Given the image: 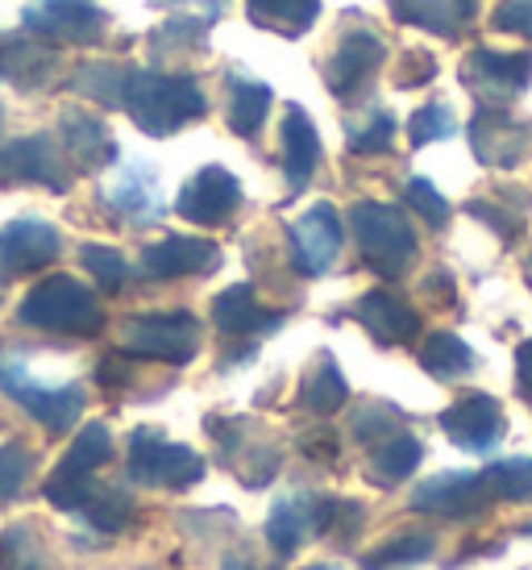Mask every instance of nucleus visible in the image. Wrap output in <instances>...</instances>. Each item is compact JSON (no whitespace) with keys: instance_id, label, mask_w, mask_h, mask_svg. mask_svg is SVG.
<instances>
[{"instance_id":"obj_6","label":"nucleus","mask_w":532,"mask_h":570,"mask_svg":"<svg viewBox=\"0 0 532 570\" xmlns=\"http://www.w3.org/2000/svg\"><path fill=\"white\" fill-rule=\"evenodd\" d=\"M0 387H4V396H13L50 433H63V429H71L83 416V387L79 383L50 387V383L33 380L21 363H0Z\"/></svg>"},{"instance_id":"obj_18","label":"nucleus","mask_w":532,"mask_h":570,"mask_svg":"<svg viewBox=\"0 0 532 570\" xmlns=\"http://www.w3.org/2000/svg\"><path fill=\"white\" fill-rule=\"evenodd\" d=\"M220 263V250L204 238H162L155 246H146L141 254V271L150 279H179V275H204Z\"/></svg>"},{"instance_id":"obj_36","label":"nucleus","mask_w":532,"mask_h":570,"mask_svg":"<svg viewBox=\"0 0 532 570\" xmlns=\"http://www.w3.org/2000/svg\"><path fill=\"white\" fill-rule=\"evenodd\" d=\"M0 567L4 570H47L42 546H38L30 524H13V529L0 538Z\"/></svg>"},{"instance_id":"obj_35","label":"nucleus","mask_w":532,"mask_h":570,"mask_svg":"<svg viewBox=\"0 0 532 570\" xmlns=\"http://www.w3.org/2000/svg\"><path fill=\"white\" fill-rule=\"evenodd\" d=\"M83 517H88V524H96V529L117 533V529H126L129 517H134V500L117 488H96L92 500L83 504Z\"/></svg>"},{"instance_id":"obj_27","label":"nucleus","mask_w":532,"mask_h":570,"mask_svg":"<svg viewBox=\"0 0 532 570\" xmlns=\"http://www.w3.org/2000/svg\"><path fill=\"white\" fill-rule=\"evenodd\" d=\"M421 366L428 371V375H437V380H445V383L462 380V375L474 371V350H470L457 333L437 330L421 342Z\"/></svg>"},{"instance_id":"obj_47","label":"nucleus","mask_w":532,"mask_h":570,"mask_svg":"<svg viewBox=\"0 0 532 570\" xmlns=\"http://www.w3.org/2000/svg\"><path fill=\"white\" fill-rule=\"evenodd\" d=\"M470 217H479V222H491L503 234V238L520 234V222H516V217H508V213H500L495 205H483V200H470Z\"/></svg>"},{"instance_id":"obj_32","label":"nucleus","mask_w":532,"mask_h":570,"mask_svg":"<svg viewBox=\"0 0 532 570\" xmlns=\"http://www.w3.org/2000/svg\"><path fill=\"white\" fill-rule=\"evenodd\" d=\"M109 459H112V433L92 421V425H83V433L71 442V450H67V459L59 462V466H63V471H79V475H92V471H100Z\"/></svg>"},{"instance_id":"obj_43","label":"nucleus","mask_w":532,"mask_h":570,"mask_svg":"<svg viewBox=\"0 0 532 570\" xmlns=\"http://www.w3.org/2000/svg\"><path fill=\"white\" fill-rule=\"evenodd\" d=\"M354 438L358 442H383L387 433H395L400 429V412L392 409V404H378V400H371V404H362L358 412H354Z\"/></svg>"},{"instance_id":"obj_50","label":"nucleus","mask_w":532,"mask_h":570,"mask_svg":"<svg viewBox=\"0 0 532 570\" xmlns=\"http://www.w3.org/2000/svg\"><path fill=\"white\" fill-rule=\"evenodd\" d=\"M150 4H184V0H150Z\"/></svg>"},{"instance_id":"obj_7","label":"nucleus","mask_w":532,"mask_h":570,"mask_svg":"<svg viewBox=\"0 0 532 570\" xmlns=\"http://www.w3.org/2000/svg\"><path fill=\"white\" fill-rule=\"evenodd\" d=\"M462 83L474 96H483V105H508L516 100L532 83V55H500V50H470L462 63Z\"/></svg>"},{"instance_id":"obj_37","label":"nucleus","mask_w":532,"mask_h":570,"mask_svg":"<svg viewBox=\"0 0 532 570\" xmlns=\"http://www.w3.org/2000/svg\"><path fill=\"white\" fill-rule=\"evenodd\" d=\"M79 263H83V271L92 275L100 287H109V292H117V287L126 284V254L112 250V246H100V242H88L83 250H79Z\"/></svg>"},{"instance_id":"obj_26","label":"nucleus","mask_w":532,"mask_h":570,"mask_svg":"<svg viewBox=\"0 0 532 570\" xmlns=\"http://www.w3.org/2000/svg\"><path fill=\"white\" fill-rule=\"evenodd\" d=\"M313 533V500L308 495H287L275 504L270 521H266V541L279 550L283 558L296 554L299 541Z\"/></svg>"},{"instance_id":"obj_29","label":"nucleus","mask_w":532,"mask_h":570,"mask_svg":"<svg viewBox=\"0 0 532 570\" xmlns=\"http://www.w3.org/2000/svg\"><path fill=\"white\" fill-rule=\"evenodd\" d=\"M424 459V445L416 438H392V442H378V450L371 454V479H375L378 488H392V483H404Z\"/></svg>"},{"instance_id":"obj_51","label":"nucleus","mask_w":532,"mask_h":570,"mask_svg":"<svg viewBox=\"0 0 532 570\" xmlns=\"http://www.w3.org/2000/svg\"><path fill=\"white\" fill-rule=\"evenodd\" d=\"M308 570H337V567H308Z\"/></svg>"},{"instance_id":"obj_38","label":"nucleus","mask_w":532,"mask_h":570,"mask_svg":"<svg viewBox=\"0 0 532 570\" xmlns=\"http://www.w3.org/2000/svg\"><path fill=\"white\" fill-rule=\"evenodd\" d=\"M454 134H457V121L450 105H424V109L412 112V126H407L412 146L441 142V138H454Z\"/></svg>"},{"instance_id":"obj_12","label":"nucleus","mask_w":532,"mask_h":570,"mask_svg":"<svg viewBox=\"0 0 532 570\" xmlns=\"http://www.w3.org/2000/svg\"><path fill=\"white\" fill-rule=\"evenodd\" d=\"M242 205V184L225 167H200L175 196V213L191 225H220L229 222Z\"/></svg>"},{"instance_id":"obj_2","label":"nucleus","mask_w":532,"mask_h":570,"mask_svg":"<svg viewBox=\"0 0 532 570\" xmlns=\"http://www.w3.org/2000/svg\"><path fill=\"white\" fill-rule=\"evenodd\" d=\"M349 229L358 238L366 267L383 279H400L416 258V229L404 217V208L383 200H358L349 208Z\"/></svg>"},{"instance_id":"obj_11","label":"nucleus","mask_w":532,"mask_h":570,"mask_svg":"<svg viewBox=\"0 0 532 570\" xmlns=\"http://www.w3.org/2000/svg\"><path fill=\"white\" fill-rule=\"evenodd\" d=\"M441 429L445 438L457 445V450H470V454H491L495 445L503 442V409L495 396H483V392H470L457 404L441 412Z\"/></svg>"},{"instance_id":"obj_15","label":"nucleus","mask_w":532,"mask_h":570,"mask_svg":"<svg viewBox=\"0 0 532 570\" xmlns=\"http://www.w3.org/2000/svg\"><path fill=\"white\" fill-rule=\"evenodd\" d=\"M470 146L486 167H516L532 150V129L512 121L500 105H483L470 121Z\"/></svg>"},{"instance_id":"obj_22","label":"nucleus","mask_w":532,"mask_h":570,"mask_svg":"<svg viewBox=\"0 0 532 570\" xmlns=\"http://www.w3.org/2000/svg\"><path fill=\"white\" fill-rule=\"evenodd\" d=\"M316 163H321V138H316V126L308 121V112L304 109H287V117H283V171H287L292 191L308 188Z\"/></svg>"},{"instance_id":"obj_3","label":"nucleus","mask_w":532,"mask_h":570,"mask_svg":"<svg viewBox=\"0 0 532 570\" xmlns=\"http://www.w3.org/2000/svg\"><path fill=\"white\" fill-rule=\"evenodd\" d=\"M17 321L30 330L71 333V337H92L105 330V313L88 287L71 275H50L33 287L30 296L17 308Z\"/></svg>"},{"instance_id":"obj_25","label":"nucleus","mask_w":532,"mask_h":570,"mask_svg":"<svg viewBox=\"0 0 532 570\" xmlns=\"http://www.w3.org/2000/svg\"><path fill=\"white\" fill-rule=\"evenodd\" d=\"M345 400H349V383L337 371L333 354H321L316 366L308 371L304 387H299V404L313 412V416H333L337 409H345Z\"/></svg>"},{"instance_id":"obj_17","label":"nucleus","mask_w":532,"mask_h":570,"mask_svg":"<svg viewBox=\"0 0 532 570\" xmlns=\"http://www.w3.org/2000/svg\"><path fill=\"white\" fill-rule=\"evenodd\" d=\"M354 317L366 325V333L383 342V346H407V342H416V333H421V317H416V308L407 301H400L395 292H366L358 304H354Z\"/></svg>"},{"instance_id":"obj_41","label":"nucleus","mask_w":532,"mask_h":570,"mask_svg":"<svg viewBox=\"0 0 532 570\" xmlns=\"http://www.w3.org/2000/svg\"><path fill=\"white\" fill-rule=\"evenodd\" d=\"M407 205L416 208V217H421L424 225H433V229H445V222H450V200L441 196L428 179H407Z\"/></svg>"},{"instance_id":"obj_44","label":"nucleus","mask_w":532,"mask_h":570,"mask_svg":"<svg viewBox=\"0 0 532 570\" xmlns=\"http://www.w3.org/2000/svg\"><path fill=\"white\" fill-rule=\"evenodd\" d=\"M121 80H126V71H112V67H83V71L76 76V88L96 96L100 105H121Z\"/></svg>"},{"instance_id":"obj_20","label":"nucleus","mask_w":532,"mask_h":570,"mask_svg":"<svg viewBox=\"0 0 532 570\" xmlns=\"http://www.w3.org/2000/svg\"><path fill=\"white\" fill-rule=\"evenodd\" d=\"M392 4L395 21L416 26V30L441 33V38H454L474 21L479 4L474 0H387Z\"/></svg>"},{"instance_id":"obj_21","label":"nucleus","mask_w":532,"mask_h":570,"mask_svg":"<svg viewBox=\"0 0 532 570\" xmlns=\"http://www.w3.org/2000/svg\"><path fill=\"white\" fill-rule=\"evenodd\" d=\"M59 134H63L67 155H71L83 171H96V167H105V163H117V142L109 138L105 121H96V117H88V112L63 109V117H59Z\"/></svg>"},{"instance_id":"obj_9","label":"nucleus","mask_w":532,"mask_h":570,"mask_svg":"<svg viewBox=\"0 0 532 570\" xmlns=\"http://www.w3.org/2000/svg\"><path fill=\"white\" fill-rule=\"evenodd\" d=\"M491 500H495L491 483H486L483 475H474V471H445V475L424 479L421 488L412 491V508H416V512L445 517V521L479 517Z\"/></svg>"},{"instance_id":"obj_34","label":"nucleus","mask_w":532,"mask_h":570,"mask_svg":"<svg viewBox=\"0 0 532 570\" xmlns=\"http://www.w3.org/2000/svg\"><path fill=\"white\" fill-rule=\"evenodd\" d=\"M392 142H395V117L387 109H375L366 121H354V126L345 129V146L354 155H383V150H392Z\"/></svg>"},{"instance_id":"obj_8","label":"nucleus","mask_w":532,"mask_h":570,"mask_svg":"<svg viewBox=\"0 0 532 570\" xmlns=\"http://www.w3.org/2000/svg\"><path fill=\"white\" fill-rule=\"evenodd\" d=\"M0 179L4 184H42L50 191H67L76 171L59 155L50 134H33V138H17V142L0 150Z\"/></svg>"},{"instance_id":"obj_42","label":"nucleus","mask_w":532,"mask_h":570,"mask_svg":"<svg viewBox=\"0 0 532 570\" xmlns=\"http://www.w3.org/2000/svg\"><path fill=\"white\" fill-rule=\"evenodd\" d=\"M204 30H208V17H175L167 26H158L155 38H150V47H155L158 55L179 50V47H200Z\"/></svg>"},{"instance_id":"obj_40","label":"nucleus","mask_w":532,"mask_h":570,"mask_svg":"<svg viewBox=\"0 0 532 570\" xmlns=\"http://www.w3.org/2000/svg\"><path fill=\"white\" fill-rule=\"evenodd\" d=\"M30 471H33V459H30V450H26V445L21 442L0 445V500L21 495L26 483H30Z\"/></svg>"},{"instance_id":"obj_49","label":"nucleus","mask_w":532,"mask_h":570,"mask_svg":"<svg viewBox=\"0 0 532 570\" xmlns=\"http://www.w3.org/2000/svg\"><path fill=\"white\" fill-rule=\"evenodd\" d=\"M516 383L520 392L532 400V342H520L516 346Z\"/></svg>"},{"instance_id":"obj_33","label":"nucleus","mask_w":532,"mask_h":570,"mask_svg":"<svg viewBox=\"0 0 532 570\" xmlns=\"http://www.w3.org/2000/svg\"><path fill=\"white\" fill-rule=\"evenodd\" d=\"M483 479L491 483V491H495L500 500H516V504H529L532 500V459L491 462L483 471Z\"/></svg>"},{"instance_id":"obj_14","label":"nucleus","mask_w":532,"mask_h":570,"mask_svg":"<svg viewBox=\"0 0 532 570\" xmlns=\"http://www.w3.org/2000/svg\"><path fill=\"white\" fill-rule=\"evenodd\" d=\"M59 229L38 217H21L0 229V284H9L13 275L42 271L59 258Z\"/></svg>"},{"instance_id":"obj_13","label":"nucleus","mask_w":532,"mask_h":570,"mask_svg":"<svg viewBox=\"0 0 532 570\" xmlns=\"http://www.w3.org/2000/svg\"><path fill=\"white\" fill-rule=\"evenodd\" d=\"M287 238H292V263H296L299 275H325L333 267V258L342 254L345 225L337 217V208L321 200L292 225Z\"/></svg>"},{"instance_id":"obj_23","label":"nucleus","mask_w":532,"mask_h":570,"mask_svg":"<svg viewBox=\"0 0 532 570\" xmlns=\"http://www.w3.org/2000/svg\"><path fill=\"white\" fill-rule=\"evenodd\" d=\"M109 205L126 213L134 222H158L162 205H158V175L141 163H126L117 179L109 184Z\"/></svg>"},{"instance_id":"obj_31","label":"nucleus","mask_w":532,"mask_h":570,"mask_svg":"<svg viewBox=\"0 0 532 570\" xmlns=\"http://www.w3.org/2000/svg\"><path fill=\"white\" fill-rule=\"evenodd\" d=\"M437 550V538L433 533H404V538L387 541V546H378L375 554L362 558V567L366 570H400V567H412V562H428Z\"/></svg>"},{"instance_id":"obj_39","label":"nucleus","mask_w":532,"mask_h":570,"mask_svg":"<svg viewBox=\"0 0 532 570\" xmlns=\"http://www.w3.org/2000/svg\"><path fill=\"white\" fill-rule=\"evenodd\" d=\"M96 491V479L92 475H79V471H63V466H55V475L47 479V500L55 508H67V512H76L92 500Z\"/></svg>"},{"instance_id":"obj_46","label":"nucleus","mask_w":532,"mask_h":570,"mask_svg":"<svg viewBox=\"0 0 532 570\" xmlns=\"http://www.w3.org/2000/svg\"><path fill=\"white\" fill-rule=\"evenodd\" d=\"M433 76H437V59H433V55H421V50H412V55H404V63L395 67V88L428 83Z\"/></svg>"},{"instance_id":"obj_10","label":"nucleus","mask_w":532,"mask_h":570,"mask_svg":"<svg viewBox=\"0 0 532 570\" xmlns=\"http://www.w3.org/2000/svg\"><path fill=\"white\" fill-rule=\"evenodd\" d=\"M26 30L50 42H100L105 13L96 0H30L26 4Z\"/></svg>"},{"instance_id":"obj_4","label":"nucleus","mask_w":532,"mask_h":570,"mask_svg":"<svg viewBox=\"0 0 532 570\" xmlns=\"http://www.w3.org/2000/svg\"><path fill=\"white\" fill-rule=\"evenodd\" d=\"M121 346L134 358H155V363L184 366L200 350V321L191 313H146L129 317L121 330Z\"/></svg>"},{"instance_id":"obj_28","label":"nucleus","mask_w":532,"mask_h":570,"mask_svg":"<svg viewBox=\"0 0 532 570\" xmlns=\"http://www.w3.org/2000/svg\"><path fill=\"white\" fill-rule=\"evenodd\" d=\"M55 67V55L47 47H33L26 38H13L9 47L0 50V76L17 88H38V83L50 76Z\"/></svg>"},{"instance_id":"obj_16","label":"nucleus","mask_w":532,"mask_h":570,"mask_svg":"<svg viewBox=\"0 0 532 570\" xmlns=\"http://www.w3.org/2000/svg\"><path fill=\"white\" fill-rule=\"evenodd\" d=\"M387 59V47L383 38L371 30H354L345 33L337 50H333L329 67H325V83H329L333 96H358L366 83L375 80V71Z\"/></svg>"},{"instance_id":"obj_30","label":"nucleus","mask_w":532,"mask_h":570,"mask_svg":"<svg viewBox=\"0 0 532 570\" xmlns=\"http://www.w3.org/2000/svg\"><path fill=\"white\" fill-rule=\"evenodd\" d=\"M229 88H234V96H229V126H234V134H242V138H254V134L263 129L275 96L258 80H229Z\"/></svg>"},{"instance_id":"obj_24","label":"nucleus","mask_w":532,"mask_h":570,"mask_svg":"<svg viewBox=\"0 0 532 570\" xmlns=\"http://www.w3.org/2000/svg\"><path fill=\"white\" fill-rule=\"evenodd\" d=\"M246 13L258 30L283 33V38H299L321 13V0H246Z\"/></svg>"},{"instance_id":"obj_48","label":"nucleus","mask_w":532,"mask_h":570,"mask_svg":"<svg viewBox=\"0 0 532 570\" xmlns=\"http://www.w3.org/2000/svg\"><path fill=\"white\" fill-rule=\"evenodd\" d=\"M299 445H304V454H308V459H316V454H321V459H337V438H333L325 425H321V438H313V433H308Z\"/></svg>"},{"instance_id":"obj_5","label":"nucleus","mask_w":532,"mask_h":570,"mask_svg":"<svg viewBox=\"0 0 532 570\" xmlns=\"http://www.w3.org/2000/svg\"><path fill=\"white\" fill-rule=\"evenodd\" d=\"M129 479L150 488H196L204 479V459L188 445L162 442L155 429L129 438Z\"/></svg>"},{"instance_id":"obj_45","label":"nucleus","mask_w":532,"mask_h":570,"mask_svg":"<svg viewBox=\"0 0 532 570\" xmlns=\"http://www.w3.org/2000/svg\"><path fill=\"white\" fill-rule=\"evenodd\" d=\"M491 26L503 33H520L532 42V0H503L500 9L491 13Z\"/></svg>"},{"instance_id":"obj_1","label":"nucleus","mask_w":532,"mask_h":570,"mask_svg":"<svg viewBox=\"0 0 532 570\" xmlns=\"http://www.w3.org/2000/svg\"><path fill=\"white\" fill-rule=\"evenodd\" d=\"M121 105L134 126L150 138H171L175 129L208 112V96L191 76H162V71H126Z\"/></svg>"},{"instance_id":"obj_19","label":"nucleus","mask_w":532,"mask_h":570,"mask_svg":"<svg viewBox=\"0 0 532 570\" xmlns=\"http://www.w3.org/2000/svg\"><path fill=\"white\" fill-rule=\"evenodd\" d=\"M213 325L229 337H254V333H270L283 325V313L258 304L250 284L225 287L217 301H213Z\"/></svg>"}]
</instances>
